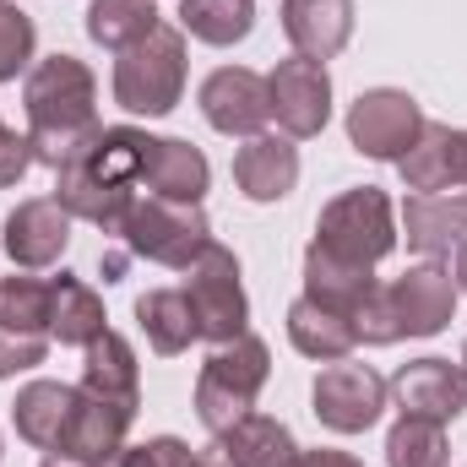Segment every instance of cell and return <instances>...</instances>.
<instances>
[{
    "label": "cell",
    "instance_id": "32",
    "mask_svg": "<svg viewBox=\"0 0 467 467\" xmlns=\"http://www.w3.org/2000/svg\"><path fill=\"white\" fill-rule=\"evenodd\" d=\"M33 60V16L11 0H0V82H16V71Z\"/></svg>",
    "mask_w": 467,
    "mask_h": 467
},
{
    "label": "cell",
    "instance_id": "42",
    "mask_svg": "<svg viewBox=\"0 0 467 467\" xmlns=\"http://www.w3.org/2000/svg\"><path fill=\"white\" fill-rule=\"evenodd\" d=\"M462 185H467V174H462Z\"/></svg>",
    "mask_w": 467,
    "mask_h": 467
},
{
    "label": "cell",
    "instance_id": "14",
    "mask_svg": "<svg viewBox=\"0 0 467 467\" xmlns=\"http://www.w3.org/2000/svg\"><path fill=\"white\" fill-rule=\"evenodd\" d=\"M386 294H391L402 337H435L457 316V277L446 266H435V261L430 266H408Z\"/></svg>",
    "mask_w": 467,
    "mask_h": 467
},
{
    "label": "cell",
    "instance_id": "26",
    "mask_svg": "<svg viewBox=\"0 0 467 467\" xmlns=\"http://www.w3.org/2000/svg\"><path fill=\"white\" fill-rule=\"evenodd\" d=\"M288 343L305 353V358H321V364H337L358 348V332H353L348 316H332L321 310L316 299H299L288 310Z\"/></svg>",
    "mask_w": 467,
    "mask_h": 467
},
{
    "label": "cell",
    "instance_id": "27",
    "mask_svg": "<svg viewBox=\"0 0 467 467\" xmlns=\"http://www.w3.org/2000/svg\"><path fill=\"white\" fill-rule=\"evenodd\" d=\"M136 321H141L147 343H152L158 353H185L196 337H202L185 288H152V294H141V299H136Z\"/></svg>",
    "mask_w": 467,
    "mask_h": 467
},
{
    "label": "cell",
    "instance_id": "1",
    "mask_svg": "<svg viewBox=\"0 0 467 467\" xmlns=\"http://www.w3.org/2000/svg\"><path fill=\"white\" fill-rule=\"evenodd\" d=\"M152 147H158V136H147L136 125L99 130L93 147H82L66 169H55V202L71 218H88L104 234H119L130 202H136V185L147 180Z\"/></svg>",
    "mask_w": 467,
    "mask_h": 467
},
{
    "label": "cell",
    "instance_id": "17",
    "mask_svg": "<svg viewBox=\"0 0 467 467\" xmlns=\"http://www.w3.org/2000/svg\"><path fill=\"white\" fill-rule=\"evenodd\" d=\"M234 185L250 202H283L299 185V147L288 136H266V130L250 136L234 152Z\"/></svg>",
    "mask_w": 467,
    "mask_h": 467
},
{
    "label": "cell",
    "instance_id": "16",
    "mask_svg": "<svg viewBox=\"0 0 467 467\" xmlns=\"http://www.w3.org/2000/svg\"><path fill=\"white\" fill-rule=\"evenodd\" d=\"M397 169H402V185H408L413 196H435V191L462 185V174H467V130L424 125L419 141L397 158Z\"/></svg>",
    "mask_w": 467,
    "mask_h": 467
},
{
    "label": "cell",
    "instance_id": "13",
    "mask_svg": "<svg viewBox=\"0 0 467 467\" xmlns=\"http://www.w3.org/2000/svg\"><path fill=\"white\" fill-rule=\"evenodd\" d=\"M130 408H115L93 391L77 386V402H71V419L60 430V446L49 457H71V462H88V467H104L125 446V430H130Z\"/></svg>",
    "mask_w": 467,
    "mask_h": 467
},
{
    "label": "cell",
    "instance_id": "37",
    "mask_svg": "<svg viewBox=\"0 0 467 467\" xmlns=\"http://www.w3.org/2000/svg\"><path fill=\"white\" fill-rule=\"evenodd\" d=\"M169 467H229V457H223L218 446H207V451H191L185 441H174V451H169Z\"/></svg>",
    "mask_w": 467,
    "mask_h": 467
},
{
    "label": "cell",
    "instance_id": "2",
    "mask_svg": "<svg viewBox=\"0 0 467 467\" xmlns=\"http://www.w3.org/2000/svg\"><path fill=\"white\" fill-rule=\"evenodd\" d=\"M22 104H27V141H33V158L49 163V169H66L82 147H93V136L104 130L99 125V82L93 71L77 60V55H49L27 71V88H22Z\"/></svg>",
    "mask_w": 467,
    "mask_h": 467
},
{
    "label": "cell",
    "instance_id": "19",
    "mask_svg": "<svg viewBox=\"0 0 467 467\" xmlns=\"http://www.w3.org/2000/svg\"><path fill=\"white\" fill-rule=\"evenodd\" d=\"M402 229L419 255H451L467 239V191H435V196H408Z\"/></svg>",
    "mask_w": 467,
    "mask_h": 467
},
{
    "label": "cell",
    "instance_id": "15",
    "mask_svg": "<svg viewBox=\"0 0 467 467\" xmlns=\"http://www.w3.org/2000/svg\"><path fill=\"white\" fill-rule=\"evenodd\" d=\"M71 244V213L55 202V196H38V202H22L11 218H5V255L22 266V272H38V266H55Z\"/></svg>",
    "mask_w": 467,
    "mask_h": 467
},
{
    "label": "cell",
    "instance_id": "30",
    "mask_svg": "<svg viewBox=\"0 0 467 467\" xmlns=\"http://www.w3.org/2000/svg\"><path fill=\"white\" fill-rule=\"evenodd\" d=\"M446 424L430 419H397L386 435V467H446Z\"/></svg>",
    "mask_w": 467,
    "mask_h": 467
},
{
    "label": "cell",
    "instance_id": "22",
    "mask_svg": "<svg viewBox=\"0 0 467 467\" xmlns=\"http://www.w3.org/2000/svg\"><path fill=\"white\" fill-rule=\"evenodd\" d=\"M207 180H213V169H207V158H202L191 141H180V136H158L152 163H147V185H152V196H163V202H185V207H202Z\"/></svg>",
    "mask_w": 467,
    "mask_h": 467
},
{
    "label": "cell",
    "instance_id": "7",
    "mask_svg": "<svg viewBox=\"0 0 467 467\" xmlns=\"http://www.w3.org/2000/svg\"><path fill=\"white\" fill-rule=\"evenodd\" d=\"M185 299H191L196 327H202L207 343H234V337L244 332L250 305H244V288H239V261H234V250H223V244L213 239V244L185 266Z\"/></svg>",
    "mask_w": 467,
    "mask_h": 467
},
{
    "label": "cell",
    "instance_id": "33",
    "mask_svg": "<svg viewBox=\"0 0 467 467\" xmlns=\"http://www.w3.org/2000/svg\"><path fill=\"white\" fill-rule=\"evenodd\" d=\"M353 332H358V343H369V348H386V343H397L402 337V327H397V310H391V294L375 283L369 288V299L353 310Z\"/></svg>",
    "mask_w": 467,
    "mask_h": 467
},
{
    "label": "cell",
    "instance_id": "18",
    "mask_svg": "<svg viewBox=\"0 0 467 467\" xmlns=\"http://www.w3.org/2000/svg\"><path fill=\"white\" fill-rule=\"evenodd\" d=\"M283 33L299 55L327 66L353 38V0H283Z\"/></svg>",
    "mask_w": 467,
    "mask_h": 467
},
{
    "label": "cell",
    "instance_id": "12",
    "mask_svg": "<svg viewBox=\"0 0 467 467\" xmlns=\"http://www.w3.org/2000/svg\"><path fill=\"white\" fill-rule=\"evenodd\" d=\"M402 408V419H430V424H451L467 408V380L457 364L446 358H413L397 369V380L386 386Z\"/></svg>",
    "mask_w": 467,
    "mask_h": 467
},
{
    "label": "cell",
    "instance_id": "8",
    "mask_svg": "<svg viewBox=\"0 0 467 467\" xmlns=\"http://www.w3.org/2000/svg\"><path fill=\"white\" fill-rule=\"evenodd\" d=\"M424 125H430V119H424V109H419L413 93H402V88H375V93H358V99H353L348 141L364 158H375V163H397V158L419 141Z\"/></svg>",
    "mask_w": 467,
    "mask_h": 467
},
{
    "label": "cell",
    "instance_id": "21",
    "mask_svg": "<svg viewBox=\"0 0 467 467\" xmlns=\"http://www.w3.org/2000/svg\"><path fill=\"white\" fill-rule=\"evenodd\" d=\"M82 391L115 402V408H130L141 402V375H136V353L119 332H104L88 343V364H82Z\"/></svg>",
    "mask_w": 467,
    "mask_h": 467
},
{
    "label": "cell",
    "instance_id": "31",
    "mask_svg": "<svg viewBox=\"0 0 467 467\" xmlns=\"http://www.w3.org/2000/svg\"><path fill=\"white\" fill-rule=\"evenodd\" d=\"M0 327L49 337V283L44 277H0Z\"/></svg>",
    "mask_w": 467,
    "mask_h": 467
},
{
    "label": "cell",
    "instance_id": "6",
    "mask_svg": "<svg viewBox=\"0 0 467 467\" xmlns=\"http://www.w3.org/2000/svg\"><path fill=\"white\" fill-rule=\"evenodd\" d=\"M119 239H125L136 255L185 272V266L213 244V229H207V213H202V207L147 196V202H130V213H125V223H119Z\"/></svg>",
    "mask_w": 467,
    "mask_h": 467
},
{
    "label": "cell",
    "instance_id": "35",
    "mask_svg": "<svg viewBox=\"0 0 467 467\" xmlns=\"http://www.w3.org/2000/svg\"><path fill=\"white\" fill-rule=\"evenodd\" d=\"M33 163H38V158H33V141H27V136H16V130L0 119V191H5V185H16Z\"/></svg>",
    "mask_w": 467,
    "mask_h": 467
},
{
    "label": "cell",
    "instance_id": "41",
    "mask_svg": "<svg viewBox=\"0 0 467 467\" xmlns=\"http://www.w3.org/2000/svg\"><path fill=\"white\" fill-rule=\"evenodd\" d=\"M457 369H462V380H467V348H462V364H457Z\"/></svg>",
    "mask_w": 467,
    "mask_h": 467
},
{
    "label": "cell",
    "instance_id": "38",
    "mask_svg": "<svg viewBox=\"0 0 467 467\" xmlns=\"http://www.w3.org/2000/svg\"><path fill=\"white\" fill-rule=\"evenodd\" d=\"M294 467H364V462L348 457V451H327V446H321V451H299Z\"/></svg>",
    "mask_w": 467,
    "mask_h": 467
},
{
    "label": "cell",
    "instance_id": "23",
    "mask_svg": "<svg viewBox=\"0 0 467 467\" xmlns=\"http://www.w3.org/2000/svg\"><path fill=\"white\" fill-rule=\"evenodd\" d=\"M71 402H77V386H60V380H33L16 391L11 402V419H16V435L38 451H55L60 446V430L71 419Z\"/></svg>",
    "mask_w": 467,
    "mask_h": 467
},
{
    "label": "cell",
    "instance_id": "24",
    "mask_svg": "<svg viewBox=\"0 0 467 467\" xmlns=\"http://www.w3.org/2000/svg\"><path fill=\"white\" fill-rule=\"evenodd\" d=\"M104 332H109V327H104V299H99L82 277L60 272V277L49 283V337L71 343V348H88V343L104 337Z\"/></svg>",
    "mask_w": 467,
    "mask_h": 467
},
{
    "label": "cell",
    "instance_id": "34",
    "mask_svg": "<svg viewBox=\"0 0 467 467\" xmlns=\"http://www.w3.org/2000/svg\"><path fill=\"white\" fill-rule=\"evenodd\" d=\"M44 353H49V337L0 327V380H5V375H22V369H33V364H44Z\"/></svg>",
    "mask_w": 467,
    "mask_h": 467
},
{
    "label": "cell",
    "instance_id": "5",
    "mask_svg": "<svg viewBox=\"0 0 467 467\" xmlns=\"http://www.w3.org/2000/svg\"><path fill=\"white\" fill-rule=\"evenodd\" d=\"M316 244L348 266H375L397 250V218H391V196L380 185H358L343 191L321 207L316 218Z\"/></svg>",
    "mask_w": 467,
    "mask_h": 467
},
{
    "label": "cell",
    "instance_id": "3",
    "mask_svg": "<svg viewBox=\"0 0 467 467\" xmlns=\"http://www.w3.org/2000/svg\"><path fill=\"white\" fill-rule=\"evenodd\" d=\"M266 375H272V353H266L261 337L239 332L234 343H218L213 358L202 364V375H196V419H202L213 435L234 430V424L255 408Z\"/></svg>",
    "mask_w": 467,
    "mask_h": 467
},
{
    "label": "cell",
    "instance_id": "29",
    "mask_svg": "<svg viewBox=\"0 0 467 467\" xmlns=\"http://www.w3.org/2000/svg\"><path fill=\"white\" fill-rule=\"evenodd\" d=\"M158 27V5L152 0H93L88 5V38L104 49H130Z\"/></svg>",
    "mask_w": 467,
    "mask_h": 467
},
{
    "label": "cell",
    "instance_id": "9",
    "mask_svg": "<svg viewBox=\"0 0 467 467\" xmlns=\"http://www.w3.org/2000/svg\"><path fill=\"white\" fill-rule=\"evenodd\" d=\"M266 93H272V119L283 125L288 141H305V136L327 130V119H332V77H327L321 60H310V55L277 60V71L266 77Z\"/></svg>",
    "mask_w": 467,
    "mask_h": 467
},
{
    "label": "cell",
    "instance_id": "4",
    "mask_svg": "<svg viewBox=\"0 0 467 467\" xmlns=\"http://www.w3.org/2000/svg\"><path fill=\"white\" fill-rule=\"evenodd\" d=\"M185 93V33L180 27H152L141 44L119 49L115 60V104L130 115H169Z\"/></svg>",
    "mask_w": 467,
    "mask_h": 467
},
{
    "label": "cell",
    "instance_id": "20",
    "mask_svg": "<svg viewBox=\"0 0 467 467\" xmlns=\"http://www.w3.org/2000/svg\"><path fill=\"white\" fill-rule=\"evenodd\" d=\"M369 288H375V266H348V261L327 255L321 244L305 250V299H316L321 310L353 321V310L369 299Z\"/></svg>",
    "mask_w": 467,
    "mask_h": 467
},
{
    "label": "cell",
    "instance_id": "28",
    "mask_svg": "<svg viewBox=\"0 0 467 467\" xmlns=\"http://www.w3.org/2000/svg\"><path fill=\"white\" fill-rule=\"evenodd\" d=\"M180 27L202 44L229 49L255 27V0H180Z\"/></svg>",
    "mask_w": 467,
    "mask_h": 467
},
{
    "label": "cell",
    "instance_id": "36",
    "mask_svg": "<svg viewBox=\"0 0 467 467\" xmlns=\"http://www.w3.org/2000/svg\"><path fill=\"white\" fill-rule=\"evenodd\" d=\"M169 451H174V435H158L147 446H119L104 467H169Z\"/></svg>",
    "mask_w": 467,
    "mask_h": 467
},
{
    "label": "cell",
    "instance_id": "39",
    "mask_svg": "<svg viewBox=\"0 0 467 467\" xmlns=\"http://www.w3.org/2000/svg\"><path fill=\"white\" fill-rule=\"evenodd\" d=\"M457 288L467 294V239L457 244Z\"/></svg>",
    "mask_w": 467,
    "mask_h": 467
},
{
    "label": "cell",
    "instance_id": "10",
    "mask_svg": "<svg viewBox=\"0 0 467 467\" xmlns=\"http://www.w3.org/2000/svg\"><path fill=\"white\" fill-rule=\"evenodd\" d=\"M310 402H316V419H321L327 430H337V435H364V430L380 419V408H386V380H380L369 364L337 358V364H327V369L316 375Z\"/></svg>",
    "mask_w": 467,
    "mask_h": 467
},
{
    "label": "cell",
    "instance_id": "11",
    "mask_svg": "<svg viewBox=\"0 0 467 467\" xmlns=\"http://www.w3.org/2000/svg\"><path fill=\"white\" fill-rule=\"evenodd\" d=\"M202 115L213 130L223 136H261V125L272 119V93H266V77L244 71V66H223L202 82Z\"/></svg>",
    "mask_w": 467,
    "mask_h": 467
},
{
    "label": "cell",
    "instance_id": "25",
    "mask_svg": "<svg viewBox=\"0 0 467 467\" xmlns=\"http://www.w3.org/2000/svg\"><path fill=\"white\" fill-rule=\"evenodd\" d=\"M218 451L229 457V467H294V457H299L288 424H277L266 413H244L234 430H223Z\"/></svg>",
    "mask_w": 467,
    "mask_h": 467
},
{
    "label": "cell",
    "instance_id": "40",
    "mask_svg": "<svg viewBox=\"0 0 467 467\" xmlns=\"http://www.w3.org/2000/svg\"><path fill=\"white\" fill-rule=\"evenodd\" d=\"M44 467H88V462H71V457H49Z\"/></svg>",
    "mask_w": 467,
    "mask_h": 467
}]
</instances>
